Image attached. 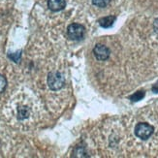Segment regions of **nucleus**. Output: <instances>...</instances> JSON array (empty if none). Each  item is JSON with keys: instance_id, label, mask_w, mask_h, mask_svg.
<instances>
[{"instance_id": "12", "label": "nucleus", "mask_w": 158, "mask_h": 158, "mask_svg": "<svg viewBox=\"0 0 158 158\" xmlns=\"http://www.w3.org/2000/svg\"><path fill=\"white\" fill-rule=\"evenodd\" d=\"M152 91H153L154 93H158V81L152 85Z\"/></svg>"}, {"instance_id": "11", "label": "nucleus", "mask_w": 158, "mask_h": 158, "mask_svg": "<svg viewBox=\"0 0 158 158\" xmlns=\"http://www.w3.org/2000/svg\"><path fill=\"white\" fill-rule=\"evenodd\" d=\"M13 61H15V62H19V59H20V56H22V51H19V52H17L15 53H11L8 56Z\"/></svg>"}, {"instance_id": "6", "label": "nucleus", "mask_w": 158, "mask_h": 158, "mask_svg": "<svg viewBox=\"0 0 158 158\" xmlns=\"http://www.w3.org/2000/svg\"><path fill=\"white\" fill-rule=\"evenodd\" d=\"M115 17L114 16H108V17H104L101 18L98 23L99 24L103 27V28H109V27H112L114 23L115 22Z\"/></svg>"}, {"instance_id": "4", "label": "nucleus", "mask_w": 158, "mask_h": 158, "mask_svg": "<svg viewBox=\"0 0 158 158\" xmlns=\"http://www.w3.org/2000/svg\"><path fill=\"white\" fill-rule=\"evenodd\" d=\"M93 53H94L95 58L97 60L104 61L110 57L111 51H110L108 47H106L104 45H96L95 48L93 49Z\"/></svg>"}, {"instance_id": "10", "label": "nucleus", "mask_w": 158, "mask_h": 158, "mask_svg": "<svg viewBox=\"0 0 158 158\" xmlns=\"http://www.w3.org/2000/svg\"><path fill=\"white\" fill-rule=\"evenodd\" d=\"M7 87V80L3 76V75L0 74V93H2Z\"/></svg>"}, {"instance_id": "5", "label": "nucleus", "mask_w": 158, "mask_h": 158, "mask_svg": "<svg viewBox=\"0 0 158 158\" xmlns=\"http://www.w3.org/2000/svg\"><path fill=\"white\" fill-rule=\"evenodd\" d=\"M66 0H48V7L52 12H58L65 8Z\"/></svg>"}, {"instance_id": "1", "label": "nucleus", "mask_w": 158, "mask_h": 158, "mask_svg": "<svg viewBox=\"0 0 158 158\" xmlns=\"http://www.w3.org/2000/svg\"><path fill=\"white\" fill-rule=\"evenodd\" d=\"M65 85V80L62 74L57 71L50 72L48 75V85L52 90H59Z\"/></svg>"}, {"instance_id": "2", "label": "nucleus", "mask_w": 158, "mask_h": 158, "mask_svg": "<svg viewBox=\"0 0 158 158\" xmlns=\"http://www.w3.org/2000/svg\"><path fill=\"white\" fill-rule=\"evenodd\" d=\"M154 132V128L147 122H140L135 127V135L142 140H148Z\"/></svg>"}, {"instance_id": "13", "label": "nucleus", "mask_w": 158, "mask_h": 158, "mask_svg": "<svg viewBox=\"0 0 158 158\" xmlns=\"http://www.w3.org/2000/svg\"><path fill=\"white\" fill-rule=\"evenodd\" d=\"M153 26H154L155 31L158 32V19H156L154 20V24H153Z\"/></svg>"}, {"instance_id": "9", "label": "nucleus", "mask_w": 158, "mask_h": 158, "mask_svg": "<svg viewBox=\"0 0 158 158\" xmlns=\"http://www.w3.org/2000/svg\"><path fill=\"white\" fill-rule=\"evenodd\" d=\"M91 1L95 6L100 7V8H105L110 4L111 0H91Z\"/></svg>"}, {"instance_id": "8", "label": "nucleus", "mask_w": 158, "mask_h": 158, "mask_svg": "<svg viewBox=\"0 0 158 158\" xmlns=\"http://www.w3.org/2000/svg\"><path fill=\"white\" fill-rule=\"evenodd\" d=\"M143 97H145V91L140 90V91H137V92H135L133 95L130 96L129 99L131 100L132 102H137V101L142 100Z\"/></svg>"}, {"instance_id": "7", "label": "nucleus", "mask_w": 158, "mask_h": 158, "mask_svg": "<svg viewBox=\"0 0 158 158\" xmlns=\"http://www.w3.org/2000/svg\"><path fill=\"white\" fill-rule=\"evenodd\" d=\"M29 114H30L29 109L25 106H22L18 109V118L19 120H23L27 118L29 116Z\"/></svg>"}, {"instance_id": "3", "label": "nucleus", "mask_w": 158, "mask_h": 158, "mask_svg": "<svg viewBox=\"0 0 158 158\" xmlns=\"http://www.w3.org/2000/svg\"><path fill=\"white\" fill-rule=\"evenodd\" d=\"M67 36L70 40L81 41L85 36V27L79 23H72L67 28Z\"/></svg>"}]
</instances>
